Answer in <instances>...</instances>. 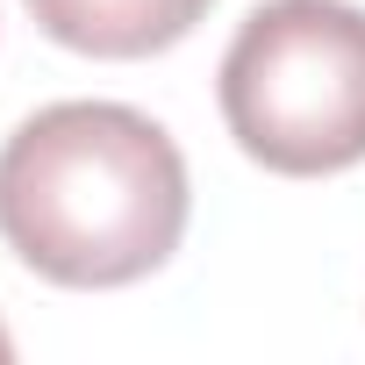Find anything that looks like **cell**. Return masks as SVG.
Returning <instances> with one entry per match:
<instances>
[{
    "label": "cell",
    "instance_id": "1",
    "mask_svg": "<svg viewBox=\"0 0 365 365\" xmlns=\"http://www.w3.org/2000/svg\"><path fill=\"white\" fill-rule=\"evenodd\" d=\"M0 237L58 287H129L187 237V158L122 101L36 108L0 143Z\"/></svg>",
    "mask_w": 365,
    "mask_h": 365
},
{
    "label": "cell",
    "instance_id": "2",
    "mask_svg": "<svg viewBox=\"0 0 365 365\" xmlns=\"http://www.w3.org/2000/svg\"><path fill=\"white\" fill-rule=\"evenodd\" d=\"M222 122L244 158L322 179L365 158V8L265 0L222 51Z\"/></svg>",
    "mask_w": 365,
    "mask_h": 365
},
{
    "label": "cell",
    "instance_id": "3",
    "mask_svg": "<svg viewBox=\"0 0 365 365\" xmlns=\"http://www.w3.org/2000/svg\"><path fill=\"white\" fill-rule=\"evenodd\" d=\"M22 8L65 51L150 58V51H172L179 36H194V22L215 8V0H22Z\"/></svg>",
    "mask_w": 365,
    "mask_h": 365
},
{
    "label": "cell",
    "instance_id": "4",
    "mask_svg": "<svg viewBox=\"0 0 365 365\" xmlns=\"http://www.w3.org/2000/svg\"><path fill=\"white\" fill-rule=\"evenodd\" d=\"M8 358H15V336H8V329H0V365H8Z\"/></svg>",
    "mask_w": 365,
    "mask_h": 365
}]
</instances>
